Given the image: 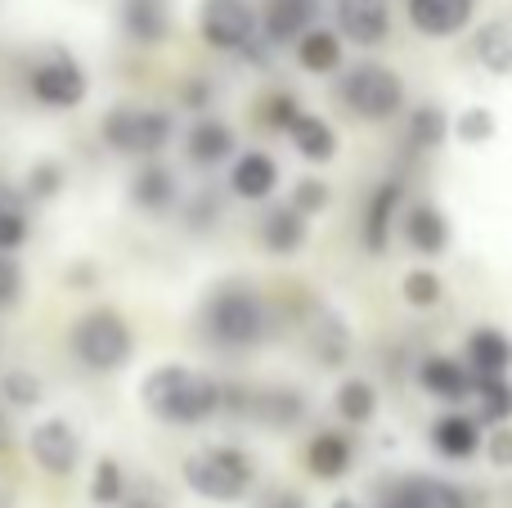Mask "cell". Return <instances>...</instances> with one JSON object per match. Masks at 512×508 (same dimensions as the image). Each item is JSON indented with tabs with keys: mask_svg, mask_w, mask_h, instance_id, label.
I'll return each mask as SVG.
<instances>
[{
	"mask_svg": "<svg viewBox=\"0 0 512 508\" xmlns=\"http://www.w3.org/2000/svg\"><path fill=\"white\" fill-rule=\"evenodd\" d=\"M140 401L153 419L176 423V428H194V423L212 419V414L221 410L225 392L216 378L198 374V369H189V365H158L140 383Z\"/></svg>",
	"mask_w": 512,
	"mask_h": 508,
	"instance_id": "6da1fadb",
	"label": "cell"
},
{
	"mask_svg": "<svg viewBox=\"0 0 512 508\" xmlns=\"http://www.w3.org/2000/svg\"><path fill=\"white\" fill-rule=\"evenodd\" d=\"M185 486L203 500H216V504H234L252 491V459L243 455L239 446H207V450H194L180 468Z\"/></svg>",
	"mask_w": 512,
	"mask_h": 508,
	"instance_id": "7a4b0ae2",
	"label": "cell"
},
{
	"mask_svg": "<svg viewBox=\"0 0 512 508\" xmlns=\"http://www.w3.org/2000/svg\"><path fill=\"white\" fill-rule=\"evenodd\" d=\"M203 324H207V338L216 347H256L270 329V315H265V302L243 284H225L212 293L203 311Z\"/></svg>",
	"mask_w": 512,
	"mask_h": 508,
	"instance_id": "3957f363",
	"label": "cell"
},
{
	"mask_svg": "<svg viewBox=\"0 0 512 508\" xmlns=\"http://www.w3.org/2000/svg\"><path fill=\"white\" fill-rule=\"evenodd\" d=\"M72 351H77V360L90 374H117V369L131 365L135 333L117 311L99 306V311H86L72 324Z\"/></svg>",
	"mask_w": 512,
	"mask_h": 508,
	"instance_id": "277c9868",
	"label": "cell"
},
{
	"mask_svg": "<svg viewBox=\"0 0 512 508\" xmlns=\"http://www.w3.org/2000/svg\"><path fill=\"white\" fill-rule=\"evenodd\" d=\"M104 144L113 153H135V158H158L162 149L171 144L176 135V122L171 113L162 108H131V104H117L104 113V126H99Z\"/></svg>",
	"mask_w": 512,
	"mask_h": 508,
	"instance_id": "5b68a950",
	"label": "cell"
},
{
	"mask_svg": "<svg viewBox=\"0 0 512 508\" xmlns=\"http://www.w3.org/2000/svg\"><path fill=\"white\" fill-rule=\"evenodd\" d=\"M342 99L364 122H387V117H396L400 104H405V86H400V77L391 68H382V63H355L342 77Z\"/></svg>",
	"mask_w": 512,
	"mask_h": 508,
	"instance_id": "8992f818",
	"label": "cell"
},
{
	"mask_svg": "<svg viewBox=\"0 0 512 508\" xmlns=\"http://www.w3.org/2000/svg\"><path fill=\"white\" fill-rule=\"evenodd\" d=\"M27 90H32V99L45 108H77L81 99L90 95V81H86V68H81L72 54L54 50L27 72Z\"/></svg>",
	"mask_w": 512,
	"mask_h": 508,
	"instance_id": "52a82bcc",
	"label": "cell"
},
{
	"mask_svg": "<svg viewBox=\"0 0 512 508\" xmlns=\"http://www.w3.org/2000/svg\"><path fill=\"white\" fill-rule=\"evenodd\" d=\"M198 32H203V41L212 50L239 54L256 36V14L248 0H203L198 5Z\"/></svg>",
	"mask_w": 512,
	"mask_h": 508,
	"instance_id": "ba28073f",
	"label": "cell"
},
{
	"mask_svg": "<svg viewBox=\"0 0 512 508\" xmlns=\"http://www.w3.org/2000/svg\"><path fill=\"white\" fill-rule=\"evenodd\" d=\"M27 455L36 459V468L50 477H68L81 459V437L68 419H45L27 432Z\"/></svg>",
	"mask_w": 512,
	"mask_h": 508,
	"instance_id": "9c48e42d",
	"label": "cell"
},
{
	"mask_svg": "<svg viewBox=\"0 0 512 508\" xmlns=\"http://www.w3.org/2000/svg\"><path fill=\"white\" fill-rule=\"evenodd\" d=\"M378 508H472V500L441 477H400L382 491Z\"/></svg>",
	"mask_w": 512,
	"mask_h": 508,
	"instance_id": "30bf717a",
	"label": "cell"
},
{
	"mask_svg": "<svg viewBox=\"0 0 512 508\" xmlns=\"http://www.w3.org/2000/svg\"><path fill=\"white\" fill-rule=\"evenodd\" d=\"M337 27L355 45H382L391 32V0H337Z\"/></svg>",
	"mask_w": 512,
	"mask_h": 508,
	"instance_id": "8fae6325",
	"label": "cell"
},
{
	"mask_svg": "<svg viewBox=\"0 0 512 508\" xmlns=\"http://www.w3.org/2000/svg\"><path fill=\"white\" fill-rule=\"evenodd\" d=\"M418 383H423V392H432L436 401L459 405V401L472 396L477 374H472L468 365H459V360H450V356H427L423 365H418Z\"/></svg>",
	"mask_w": 512,
	"mask_h": 508,
	"instance_id": "7c38bea8",
	"label": "cell"
},
{
	"mask_svg": "<svg viewBox=\"0 0 512 508\" xmlns=\"http://www.w3.org/2000/svg\"><path fill=\"white\" fill-rule=\"evenodd\" d=\"M185 149H189V162L194 167H221V162L234 158V131L221 122V117H198L185 135Z\"/></svg>",
	"mask_w": 512,
	"mask_h": 508,
	"instance_id": "4fadbf2b",
	"label": "cell"
},
{
	"mask_svg": "<svg viewBox=\"0 0 512 508\" xmlns=\"http://www.w3.org/2000/svg\"><path fill=\"white\" fill-rule=\"evenodd\" d=\"M400 203H405V189L396 185V180H387V185L373 189L369 207H364V248L373 252V257H382L391 243V221H396Z\"/></svg>",
	"mask_w": 512,
	"mask_h": 508,
	"instance_id": "5bb4252c",
	"label": "cell"
},
{
	"mask_svg": "<svg viewBox=\"0 0 512 508\" xmlns=\"http://www.w3.org/2000/svg\"><path fill=\"white\" fill-rule=\"evenodd\" d=\"M230 189L239 198H248V203H261V198H270L274 189H279V162L270 158V153H239L234 158V171H230Z\"/></svg>",
	"mask_w": 512,
	"mask_h": 508,
	"instance_id": "9a60e30c",
	"label": "cell"
},
{
	"mask_svg": "<svg viewBox=\"0 0 512 508\" xmlns=\"http://www.w3.org/2000/svg\"><path fill=\"white\" fill-rule=\"evenodd\" d=\"M472 18V0H409V23L423 36H454Z\"/></svg>",
	"mask_w": 512,
	"mask_h": 508,
	"instance_id": "2e32d148",
	"label": "cell"
},
{
	"mask_svg": "<svg viewBox=\"0 0 512 508\" xmlns=\"http://www.w3.org/2000/svg\"><path fill=\"white\" fill-rule=\"evenodd\" d=\"M351 459H355V446H351V437H342V432H315L306 446V468H310V477H319V482L346 477L351 473Z\"/></svg>",
	"mask_w": 512,
	"mask_h": 508,
	"instance_id": "e0dca14e",
	"label": "cell"
},
{
	"mask_svg": "<svg viewBox=\"0 0 512 508\" xmlns=\"http://www.w3.org/2000/svg\"><path fill=\"white\" fill-rule=\"evenodd\" d=\"M122 27L135 45H162L171 32L167 0H122Z\"/></svg>",
	"mask_w": 512,
	"mask_h": 508,
	"instance_id": "ac0fdd59",
	"label": "cell"
},
{
	"mask_svg": "<svg viewBox=\"0 0 512 508\" xmlns=\"http://www.w3.org/2000/svg\"><path fill=\"white\" fill-rule=\"evenodd\" d=\"M432 450L441 459H472L481 450V423L468 414H441L432 423Z\"/></svg>",
	"mask_w": 512,
	"mask_h": 508,
	"instance_id": "d6986e66",
	"label": "cell"
},
{
	"mask_svg": "<svg viewBox=\"0 0 512 508\" xmlns=\"http://www.w3.org/2000/svg\"><path fill=\"white\" fill-rule=\"evenodd\" d=\"M315 23V0H270L265 5V41L270 45H297L301 32Z\"/></svg>",
	"mask_w": 512,
	"mask_h": 508,
	"instance_id": "ffe728a7",
	"label": "cell"
},
{
	"mask_svg": "<svg viewBox=\"0 0 512 508\" xmlns=\"http://www.w3.org/2000/svg\"><path fill=\"white\" fill-rule=\"evenodd\" d=\"M176 198H180V180L162 162H149V167H140L131 176V203L144 207V212H167Z\"/></svg>",
	"mask_w": 512,
	"mask_h": 508,
	"instance_id": "44dd1931",
	"label": "cell"
},
{
	"mask_svg": "<svg viewBox=\"0 0 512 508\" xmlns=\"http://www.w3.org/2000/svg\"><path fill=\"white\" fill-rule=\"evenodd\" d=\"M400 230H405L409 248L423 252V257H436V252H445V243H450V225H445V216L427 203L409 207V212L400 216Z\"/></svg>",
	"mask_w": 512,
	"mask_h": 508,
	"instance_id": "7402d4cb",
	"label": "cell"
},
{
	"mask_svg": "<svg viewBox=\"0 0 512 508\" xmlns=\"http://www.w3.org/2000/svg\"><path fill=\"white\" fill-rule=\"evenodd\" d=\"M261 243L274 252V257H292V252L306 248V216L297 207H274L261 221Z\"/></svg>",
	"mask_w": 512,
	"mask_h": 508,
	"instance_id": "603a6c76",
	"label": "cell"
},
{
	"mask_svg": "<svg viewBox=\"0 0 512 508\" xmlns=\"http://www.w3.org/2000/svg\"><path fill=\"white\" fill-rule=\"evenodd\" d=\"M288 140L306 162H333L337 158V131L315 113H301L297 122L288 126Z\"/></svg>",
	"mask_w": 512,
	"mask_h": 508,
	"instance_id": "cb8c5ba5",
	"label": "cell"
},
{
	"mask_svg": "<svg viewBox=\"0 0 512 508\" xmlns=\"http://www.w3.org/2000/svg\"><path fill=\"white\" fill-rule=\"evenodd\" d=\"M468 369L477 378H495L512 369V342L499 329H477L468 338Z\"/></svg>",
	"mask_w": 512,
	"mask_h": 508,
	"instance_id": "d4e9b609",
	"label": "cell"
},
{
	"mask_svg": "<svg viewBox=\"0 0 512 508\" xmlns=\"http://www.w3.org/2000/svg\"><path fill=\"white\" fill-rule=\"evenodd\" d=\"M297 63L306 72H315V77H324V72H337V68H342V36L328 32V27H310V32H301Z\"/></svg>",
	"mask_w": 512,
	"mask_h": 508,
	"instance_id": "484cf974",
	"label": "cell"
},
{
	"mask_svg": "<svg viewBox=\"0 0 512 508\" xmlns=\"http://www.w3.org/2000/svg\"><path fill=\"white\" fill-rule=\"evenodd\" d=\"M477 59L481 68H490L495 77L512 72V18H490L477 32Z\"/></svg>",
	"mask_w": 512,
	"mask_h": 508,
	"instance_id": "4316f807",
	"label": "cell"
},
{
	"mask_svg": "<svg viewBox=\"0 0 512 508\" xmlns=\"http://www.w3.org/2000/svg\"><path fill=\"white\" fill-rule=\"evenodd\" d=\"M243 410H252L256 419H265V423H297V419H306V401H301V392H288V387H274V392H261L252 405H243Z\"/></svg>",
	"mask_w": 512,
	"mask_h": 508,
	"instance_id": "83f0119b",
	"label": "cell"
},
{
	"mask_svg": "<svg viewBox=\"0 0 512 508\" xmlns=\"http://www.w3.org/2000/svg\"><path fill=\"white\" fill-rule=\"evenodd\" d=\"M472 396H477V414H481V423H508V419H512V383H508V374L477 378Z\"/></svg>",
	"mask_w": 512,
	"mask_h": 508,
	"instance_id": "f1b7e54d",
	"label": "cell"
},
{
	"mask_svg": "<svg viewBox=\"0 0 512 508\" xmlns=\"http://www.w3.org/2000/svg\"><path fill=\"white\" fill-rule=\"evenodd\" d=\"M445 131H450V122H445L441 108H436V104H423V108H414V113H409L405 144H409V149H418V153L441 149V144H445Z\"/></svg>",
	"mask_w": 512,
	"mask_h": 508,
	"instance_id": "f546056e",
	"label": "cell"
},
{
	"mask_svg": "<svg viewBox=\"0 0 512 508\" xmlns=\"http://www.w3.org/2000/svg\"><path fill=\"white\" fill-rule=\"evenodd\" d=\"M337 414H342L346 423H369L373 414H378V392H373V383H364V378H346L342 387H337Z\"/></svg>",
	"mask_w": 512,
	"mask_h": 508,
	"instance_id": "4dcf8cb0",
	"label": "cell"
},
{
	"mask_svg": "<svg viewBox=\"0 0 512 508\" xmlns=\"http://www.w3.org/2000/svg\"><path fill=\"white\" fill-rule=\"evenodd\" d=\"M63 185H68V171H63L54 158H41V162H32V167H27L23 194L36 198V203H50V198H59Z\"/></svg>",
	"mask_w": 512,
	"mask_h": 508,
	"instance_id": "1f68e13d",
	"label": "cell"
},
{
	"mask_svg": "<svg viewBox=\"0 0 512 508\" xmlns=\"http://www.w3.org/2000/svg\"><path fill=\"white\" fill-rule=\"evenodd\" d=\"M122 495H126L122 464H117V459H99L95 477H90V500H95L99 508H113V504H122Z\"/></svg>",
	"mask_w": 512,
	"mask_h": 508,
	"instance_id": "d6a6232c",
	"label": "cell"
},
{
	"mask_svg": "<svg viewBox=\"0 0 512 508\" xmlns=\"http://www.w3.org/2000/svg\"><path fill=\"white\" fill-rule=\"evenodd\" d=\"M41 378L32 374V369H9L5 378H0V401H9L14 410H32V405H41Z\"/></svg>",
	"mask_w": 512,
	"mask_h": 508,
	"instance_id": "836d02e7",
	"label": "cell"
},
{
	"mask_svg": "<svg viewBox=\"0 0 512 508\" xmlns=\"http://www.w3.org/2000/svg\"><path fill=\"white\" fill-rule=\"evenodd\" d=\"M400 293H405L409 306H418V311H432V306L441 302L445 284H441V275H436V270H409L405 284H400Z\"/></svg>",
	"mask_w": 512,
	"mask_h": 508,
	"instance_id": "e575fe53",
	"label": "cell"
},
{
	"mask_svg": "<svg viewBox=\"0 0 512 508\" xmlns=\"http://www.w3.org/2000/svg\"><path fill=\"white\" fill-rule=\"evenodd\" d=\"M27 243V216L14 198H0V252H14Z\"/></svg>",
	"mask_w": 512,
	"mask_h": 508,
	"instance_id": "d590c367",
	"label": "cell"
},
{
	"mask_svg": "<svg viewBox=\"0 0 512 508\" xmlns=\"http://www.w3.org/2000/svg\"><path fill=\"white\" fill-rule=\"evenodd\" d=\"M315 351H319V360H324V365H342V360H346V329H342V320H333V315H328L324 329H315Z\"/></svg>",
	"mask_w": 512,
	"mask_h": 508,
	"instance_id": "8d00e7d4",
	"label": "cell"
},
{
	"mask_svg": "<svg viewBox=\"0 0 512 508\" xmlns=\"http://www.w3.org/2000/svg\"><path fill=\"white\" fill-rule=\"evenodd\" d=\"M297 117H301V104L288 95V90H279V95H270V99L261 104V122L270 126V131H288Z\"/></svg>",
	"mask_w": 512,
	"mask_h": 508,
	"instance_id": "74e56055",
	"label": "cell"
},
{
	"mask_svg": "<svg viewBox=\"0 0 512 508\" xmlns=\"http://www.w3.org/2000/svg\"><path fill=\"white\" fill-rule=\"evenodd\" d=\"M292 207H297L301 216L324 212V207H328V185H324V180H315V176L297 180V185H292Z\"/></svg>",
	"mask_w": 512,
	"mask_h": 508,
	"instance_id": "f35d334b",
	"label": "cell"
},
{
	"mask_svg": "<svg viewBox=\"0 0 512 508\" xmlns=\"http://www.w3.org/2000/svg\"><path fill=\"white\" fill-rule=\"evenodd\" d=\"M490 135H495V113H490V108H468V113L459 117V140L463 144H486Z\"/></svg>",
	"mask_w": 512,
	"mask_h": 508,
	"instance_id": "ab89813d",
	"label": "cell"
},
{
	"mask_svg": "<svg viewBox=\"0 0 512 508\" xmlns=\"http://www.w3.org/2000/svg\"><path fill=\"white\" fill-rule=\"evenodd\" d=\"M18 293H23V266L9 252H0V311H9L18 302Z\"/></svg>",
	"mask_w": 512,
	"mask_h": 508,
	"instance_id": "60d3db41",
	"label": "cell"
},
{
	"mask_svg": "<svg viewBox=\"0 0 512 508\" xmlns=\"http://www.w3.org/2000/svg\"><path fill=\"white\" fill-rule=\"evenodd\" d=\"M122 508H167V491L153 477H140V486H126Z\"/></svg>",
	"mask_w": 512,
	"mask_h": 508,
	"instance_id": "b9f144b4",
	"label": "cell"
},
{
	"mask_svg": "<svg viewBox=\"0 0 512 508\" xmlns=\"http://www.w3.org/2000/svg\"><path fill=\"white\" fill-rule=\"evenodd\" d=\"M486 455L495 468H512V428L508 423H495V432L486 437Z\"/></svg>",
	"mask_w": 512,
	"mask_h": 508,
	"instance_id": "7bdbcfd3",
	"label": "cell"
},
{
	"mask_svg": "<svg viewBox=\"0 0 512 508\" xmlns=\"http://www.w3.org/2000/svg\"><path fill=\"white\" fill-rule=\"evenodd\" d=\"M265 508H306V500H301V495H292V491H279Z\"/></svg>",
	"mask_w": 512,
	"mask_h": 508,
	"instance_id": "ee69618b",
	"label": "cell"
},
{
	"mask_svg": "<svg viewBox=\"0 0 512 508\" xmlns=\"http://www.w3.org/2000/svg\"><path fill=\"white\" fill-rule=\"evenodd\" d=\"M14 446V423H9V414H0V455Z\"/></svg>",
	"mask_w": 512,
	"mask_h": 508,
	"instance_id": "f6af8a7d",
	"label": "cell"
},
{
	"mask_svg": "<svg viewBox=\"0 0 512 508\" xmlns=\"http://www.w3.org/2000/svg\"><path fill=\"white\" fill-rule=\"evenodd\" d=\"M333 508H364L360 500H346V495H342V500H333Z\"/></svg>",
	"mask_w": 512,
	"mask_h": 508,
	"instance_id": "bcb514c9",
	"label": "cell"
}]
</instances>
